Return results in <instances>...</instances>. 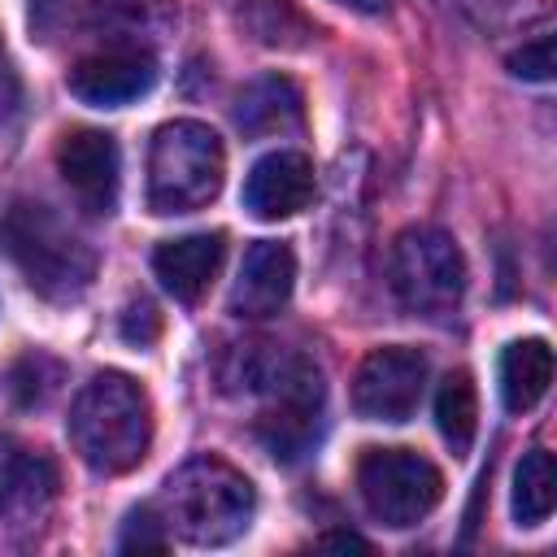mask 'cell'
<instances>
[{
    "instance_id": "9c48e42d",
    "label": "cell",
    "mask_w": 557,
    "mask_h": 557,
    "mask_svg": "<svg viewBox=\"0 0 557 557\" xmlns=\"http://www.w3.org/2000/svg\"><path fill=\"white\" fill-rule=\"evenodd\" d=\"M57 170L87 213H113L117 183H122V157L109 131H91V126L70 131L57 148Z\"/></svg>"
},
{
    "instance_id": "e0dca14e",
    "label": "cell",
    "mask_w": 557,
    "mask_h": 557,
    "mask_svg": "<svg viewBox=\"0 0 557 557\" xmlns=\"http://www.w3.org/2000/svg\"><path fill=\"white\" fill-rule=\"evenodd\" d=\"M235 22L261 48H309L318 35L313 22L292 0H239Z\"/></svg>"
},
{
    "instance_id": "30bf717a",
    "label": "cell",
    "mask_w": 557,
    "mask_h": 557,
    "mask_svg": "<svg viewBox=\"0 0 557 557\" xmlns=\"http://www.w3.org/2000/svg\"><path fill=\"white\" fill-rule=\"evenodd\" d=\"M152 83H157V61L148 52H139V48L91 52L65 74L70 96L91 104V109H122V104L148 96Z\"/></svg>"
},
{
    "instance_id": "52a82bcc",
    "label": "cell",
    "mask_w": 557,
    "mask_h": 557,
    "mask_svg": "<svg viewBox=\"0 0 557 557\" xmlns=\"http://www.w3.org/2000/svg\"><path fill=\"white\" fill-rule=\"evenodd\" d=\"M357 492L374 522L405 531L444 500V474L413 448H366L357 461Z\"/></svg>"
},
{
    "instance_id": "8992f818",
    "label": "cell",
    "mask_w": 557,
    "mask_h": 557,
    "mask_svg": "<svg viewBox=\"0 0 557 557\" xmlns=\"http://www.w3.org/2000/svg\"><path fill=\"white\" fill-rule=\"evenodd\" d=\"M392 292L409 313L444 318L466 296V257L440 226H409L392 244Z\"/></svg>"
},
{
    "instance_id": "3957f363",
    "label": "cell",
    "mask_w": 557,
    "mask_h": 557,
    "mask_svg": "<svg viewBox=\"0 0 557 557\" xmlns=\"http://www.w3.org/2000/svg\"><path fill=\"white\" fill-rule=\"evenodd\" d=\"M252 509H257V492L244 479V470H235L213 453L183 461L161 492V518L170 535L196 548H218L239 540L252 522Z\"/></svg>"
},
{
    "instance_id": "8fae6325",
    "label": "cell",
    "mask_w": 557,
    "mask_h": 557,
    "mask_svg": "<svg viewBox=\"0 0 557 557\" xmlns=\"http://www.w3.org/2000/svg\"><path fill=\"white\" fill-rule=\"evenodd\" d=\"M61 474L57 461L17 435H0V518L30 527L39 522L57 500Z\"/></svg>"
},
{
    "instance_id": "ac0fdd59",
    "label": "cell",
    "mask_w": 557,
    "mask_h": 557,
    "mask_svg": "<svg viewBox=\"0 0 557 557\" xmlns=\"http://www.w3.org/2000/svg\"><path fill=\"white\" fill-rule=\"evenodd\" d=\"M435 426L457 457L470 453L474 431H479V392H474V379L466 370L444 374V383L435 387Z\"/></svg>"
},
{
    "instance_id": "603a6c76",
    "label": "cell",
    "mask_w": 557,
    "mask_h": 557,
    "mask_svg": "<svg viewBox=\"0 0 557 557\" xmlns=\"http://www.w3.org/2000/svg\"><path fill=\"white\" fill-rule=\"evenodd\" d=\"M17 104H22V78H17L13 61H9V52L0 44V126L17 113Z\"/></svg>"
},
{
    "instance_id": "ba28073f",
    "label": "cell",
    "mask_w": 557,
    "mask_h": 557,
    "mask_svg": "<svg viewBox=\"0 0 557 557\" xmlns=\"http://www.w3.org/2000/svg\"><path fill=\"white\" fill-rule=\"evenodd\" d=\"M426 357L409 344L374 348L352 374V409L366 422H409L426 392Z\"/></svg>"
},
{
    "instance_id": "2e32d148",
    "label": "cell",
    "mask_w": 557,
    "mask_h": 557,
    "mask_svg": "<svg viewBox=\"0 0 557 557\" xmlns=\"http://www.w3.org/2000/svg\"><path fill=\"white\" fill-rule=\"evenodd\" d=\"M553 383V348L544 339H513L500 352V400L509 413H531Z\"/></svg>"
},
{
    "instance_id": "7a4b0ae2",
    "label": "cell",
    "mask_w": 557,
    "mask_h": 557,
    "mask_svg": "<svg viewBox=\"0 0 557 557\" xmlns=\"http://www.w3.org/2000/svg\"><path fill=\"white\" fill-rule=\"evenodd\" d=\"M70 440L83 466L96 474H126L148 457L152 444V400L148 392L117 370L83 383L70 409Z\"/></svg>"
},
{
    "instance_id": "7402d4cb",
    "label": "cell",
    "mask_w": 557,
    "mask_h": 557,
    "mask_svg": "<svg viewBox=\"0 0 557 557\" xmlns=\"http://www.w3.org/2000/svg\"><path fill=\"white\" fill-rule=\"evenodd\" d=\"M161 335V313L152 309V300H131L126 305V313H122V339H131V344H152Z\"/></svg>"
},
{
    "instance_id": "d4e9b609",
    "label": "cell",
    "mask_w": 557,
    "mask_h": 557,
    "mask_svg": "<svg viewBox=\"0 0 557 557\" xmlns=\"http://www.w3.org/2000/svg\"><path fill=\"white\" fill-rule=\"evenodd\" d=\"M335 4H344V9H352V13H383L387 9V0H335Z\"/></svg>"
},
{
    "instance_id": "5b68a950",
    "label": "cell",
    "mask_w": 557,
    "mask_h": 557,
    "mask_svg": "<svg viewBox=\"0 0 557 557\" xmlns=\"http://www.w3.org/2000/svg\"><path fill=\"white\" fill-rule=\"evenodd\" d=\"M226 178V148L213 126L178 117L152 135L148 148V209L157 218L205 209Z\"/></svg>"
},
{
    "instance_id": "5bb4252c",
    "label": "cell",
    "mask_w": 557,
    "mask_h": 557,
    "mask_svg": "<svg viewBox=\"0 0 557 557\" xmlns=\"http://www.w3.org/2000/svg\"><path fill=\"white\" fill-rule=\"evenodd\" d=\"M222 257H226V235L222 231H200V235H183V239L157 244L152 274L161 278V287L174 300L196 305L209 292V283L218 278Z\"/></svg>"
},
{
    "instance_id": "7c38bea8",
    "label": "cell",
    "mask_w": 557,
    "mask_h": 557,
    "mask_svg": "<svg viewBox=\"0 0 557 557\" xmlns=\"http://www.w3.org/2000/svg\"><path fill=\"white\" fill-rule=\"evenodd\" d=\"M318 191V178H313V161L305 152H292V148H278V152H265L248 178H244V209L261 222H278V218H292L300 213Z\"/></svg>"
},
{
    "instance_id": "9a60e30c",
    "label": "cell",
    "mask_w": 557,
    "mask_h": 557,
    "mask_svg": "<svg viewBox=\"0 0 557 557\" xmlns=\"http://www.w3.org/2000/svg\"><path fill=\"white\" fill-rule=\"evenodd\" d=\"M305 122V96L292 78L283 74H265L257 83H248L235 100V126L248 139H270V135H287Z\"/></svg>"
},
{
    "instance_id": "ffe728a7",
    "label": "cell",
    "mask_w": 557,
    "mask_h": 557,
    "mask_svg": "<svg viewBox=\"0 0 557 557\" xmlns=\"http://www.w3.org/2000/svg\"><path fill=\"white\" fill-rule=\"evenodd\" d=\"M117 548H122V553H165V548H170V527H165L161 509H157V505L131 509L126 522H122Z\"/></svg>"
},
{
    "instance_id": "277c9868",
    "label": "cell",
    "mask_w": 557,
    "mask_h": 557,
    "mask_svg": "<svg viewBox=\"0 0 557 557\" xmlns=\"http://www.w3.org/2000/svg\"><path fill=\"white\" fill-rule=\"evenodd\" d=\"M0 239L44 300H78L96 278V248L52 205L17 200L0 222Z\"/></svg>"
},
{
    "instance_id": "6da1fadb",
    "label": "cell",
    "mask_w": 557,
    "mask_h": 557,
    "mask_svg": "<svg viewBox=\"0 0 557 557\" xmlns=\"http://www.w3.org/2000/svg\"><path fill=\"white\" fill-rule=\"evenodd\" d=\"M239 383L244 392L261 396V413L252 422L261 448L283 466L305 461L326 426L322 370L300 352H244Z\"/></svg>"
},
{
    "instance_id": "cb8c5ba5",
    "label": "cell",
    "mask_w": 557,
    "mask_h": 557,
    "mask_svg": "<svg viewBox=\"0 0 557 557\" xmlns=\"http://www.w3.org/2000/svg\"><path fill=\"white\" fill-rule=\"evenodd\" d=\"M318 548H339V553H370V544L361 540V535H352V531H331V535H322L318 540Z\"/></svg>"
},
{
    "instance_id": "4fadbf2b",
    "label": "cell",
    "mask_w": 557,
    "mask_h": 557,
    "mask_svg": "<svg viewBox=\"0 0 557 557\" xmlns=\"http://www.w3.org/2000/svg\"><path fill=\"white\" fill-rule=\"evenodd\" d=\"M292 287H296V252L283 239H257L239 261V274L231 287V313L270 318L292 300Z\"/></svg>"
},
{
    "instance_id": "44dd1931",
    "label": "cell",
    "mask_w": 557,
    "mask_h": 557,
    "mask_svg": "<svg viewBox=\"0 0 557 557\" xmlns=\"http://www.w3.org/2000/svg\"><path fill=\"white\" fill-rule=\"evenodd\" d=\"M509 70L527 83H548L553 78V35H535L527 39L513 57H509Z\"/></svg>"
},
{
    "instance_id": "d6986e66",
    "label": "cell",
    "mask_w": 557,
    "mask_h": 557,
    "mask_svg": "<svg viewBox=\"0 0 557 557\" xmlns=\"http://www.w3.org/2000/svg\"><path fill=\"white\" fill-rule=\"evenodd\" d=\"M513 522L518 527H540L548 522L553 505H557V466H553V453L544 448H531L522 453L518 470H513Z\"/></svg>"
}]
</instances>
